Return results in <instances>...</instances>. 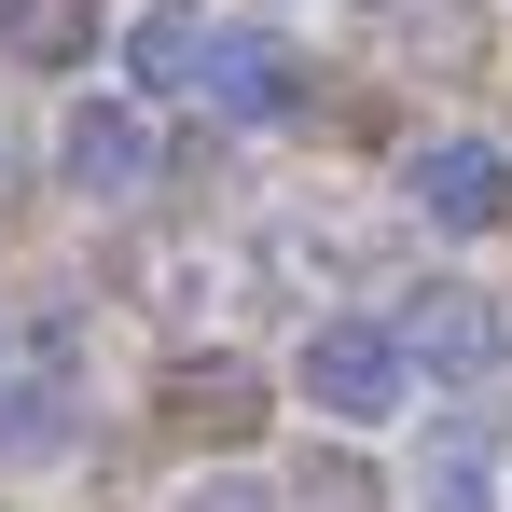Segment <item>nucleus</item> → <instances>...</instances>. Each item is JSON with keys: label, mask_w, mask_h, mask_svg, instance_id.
<instances>
[{"label": "nucleus", "mask_w": 512, "mask_h": 512, "mask_svg": "<svg viewBox=\"0 0 512 512\" xmlns=\"http://www.w3.org/2000/svg\"><path fill=\"white\" fill-rule=\"evenodd\" d=\"M291 388H305L333 429H388L402 402H416V346H402V319H305Z\"/></svg>", "instance_id": "nucleus-1"}, {"label": "nucleus", "mask_w": 512, "mask_h": 512, "mask_svg": "<svg viewBox=\"0 0 512 512\" xmlns=\"http://www.w3.org/2000/svg\"><path fill=\"white\" fill-rule=\"evenodd\" d=\"M56 180H70L84 208L153 194V111H139V97H70V125H56Z\"/></svg>", "instance_id": "nucleus-2"}, {"label": "nucleus", "mask_w": 512, "mask_h": 512, "mask_svg": "<svg viewBox=\"0 0 512 512\" xmlns=\"http://www.w3.org/2000/svg\"><path fill=\"white\" fill-rule=\"evenodd\" d=\"M402 346H416V374H429V388H485V374L512 360V319L471 291V277H429L416 305H402Z\"/></svg>", "instance_id": "nucleus-3"}, {"label": "nucleus", "mask_w": 512, "mask_h": 512, "mask_svg": "<svg viewBox=\"0 0 512 512\" xmlns=\"http://www.w3.org/2000/svg\"><path fill=\"white\" fill-rule=\"evenodd\" d=\"M402 194H416V222H443V236H499L512 222V153L499 139H416V167H402Z\"/></svg>", "instance_id": "nucleus-4"}, {"label": "nucleus", "mask_w": 512, "mask_h": 512, "mask_svg": "<svg viewBox=\"0 0 512 512\" xmlns=\"http://www.w3.org/2000/svg\"><path fill=\"white\" fill-rule=\"evenodd\" d=\"M208 111H222V125H291V111H305V56H291V42H277V28H208Z\"/></svg>", "instance_id": "nucleus-5"}, {"label": "nucleus", "mask_w": 512, "mask_h": 512, "mask_svg": "<svg viewBox=\"0 0 512 512\" xmlns=\"http://www.w3.org/2000/svg\"><path fill=\"white\" fill-rule=\"evenodd\" d=\"M153 416H167L180 443H250V429H263V374L236 360V346H208V360H167Z\"/></svg>", "instance_id": "nucleus-6"}, {"label": "nucleus", "mask_w": 512, "mask_h": 512, "mask_svg": "<svg viewBox=\"0 0 512 512\" xmlns=\"http://www.w3.org/2000/svg\"><path fill=\"white\" fill-rule=\"evenodd\" d=\"M416 512H512V443L485 416H443L416 443Z\"/></svg>", "instance_id": "nucleus-7"}, {"label": "nucleus", "mask_w": 512, "mask_h": 512, "mask_svg": "<svg viewBox=\"0 0 512 512\" xmlns=\"http://www.w3.org/2000/svg\"><path fill=\"white\" fill-rule=\"evenodd\" d=\"M125 84L139 97H194L208 84V14H194V0H153V14L125 28Z\"/></svg>", "instance_id": "nucleus-8"}, {"label": "nucleus", "mask_w": 512, "mask_h": 512, "mask_svg": "<svg viewBox=\"0 0 512 512\" xmlns=\"http://www.w3.org/2000/svg\"><path fill=\"white\" fill-rule=\"evenodd\" d=\"M0 56L14 70H84L97 56V0H0Z\"/></svg>", "instance_id": "nucleus-9"}, {"label": "nucleus", "mask_w": 512, "mask_h": 512, "mask_svg": "<svg viewBox=\"0 0 512 512\" xmlns=\"http://www.w3.org/2000/svg\"><path fill=\"white\" fill-rule=\"evenodd\" d=\"M42 457H70V388H56V374L0 402V471H42Z\"/></svg>", "instance_id": "nucleus-10"}, {"label": "nucleus", "mask_w": 512, "mask_h": 512, "mask_svg": "<svg viewBox=\"0 0 512 512\" xmlns=\"http://www.w3.org/2000/svg\"><path fill=\"white\" fill-rule=\"evenodd\" d=\"M180 512H277V485H263V471H194Z\"/></svg>", "instance_id": "nucleus-11"}]
</instances>
